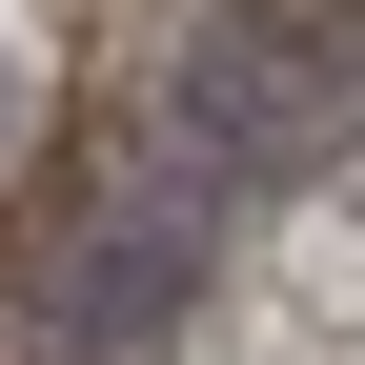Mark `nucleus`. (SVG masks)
Masks as SVG:
<instances>
[{
  "instance_id": "obj_2",
  "label": "nucleus",
  "mask_w": 365,
  "mask_h": 365,
  "mask_svg": "<svg viewBox=\"0 0 365 365\" xmlns=\"http://www.w3.org/2000/svg\"><path fill=\"white\" fill-rule=\"evenodd\" d=\"M182 284H203V244H182V203L143 182V203L61 264V345H163V304H182Z\"/></svg>"
},
{
  "instance_id": "obj_1",
  "label": "nucleus",
  "mask_w": 365,
  "mask_h": 365,
  "mask_svg": "<svg viewBox=\"0 0 365 365\" xmlns=\"http://www.w3.org/2000/svg\"><path fill=\"white\" fill-rule=\"evenodd\" d=\"M163 122H182V163H223V182H325L345 163V0H223V21L182 41Z\"/></svg>"
}]
</instances>
